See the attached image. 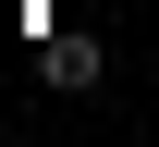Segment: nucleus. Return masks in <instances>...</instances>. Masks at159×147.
<instances>
[{
  "label": "nucleus",
  "instance_id": "f257e3e1",
  "mask_svg": "<svg viewBox=\"0 0 159 147\" xmlns=\"http://www.w3.org/2000/svg\"><path fill=\"white\" fill-rule=\"evenodd\" d=\"M37 74H49V86H61V98H86V86H98V74H110V62H98V37H74V25H61V37H49V49H37Z\"/></svg>",
  "mask_w": 159,
  "mask_h": 147
}]
</instances>
